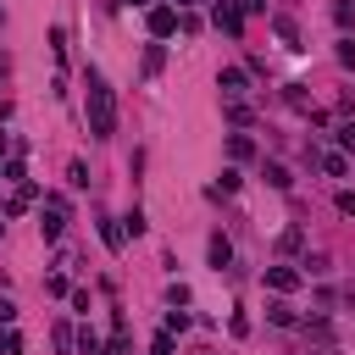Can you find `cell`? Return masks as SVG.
<instances>
[{
  "label": "cell",
  "instance_id": "6da1fadb",
  "mask_svg": "<svg viewBox=\"0 0 355 355\" xmlns=\"http://www.w3.org/2000/svg\"><path fill=\"white\" fill-rule=\"evenodd\" d=\"M89 133L94 139H111L116 133V94H111V83L89 67Z\"/></svg>",
  "mask_w": 355,
  "mask_h": 355
},
{
  "label": "cell",
  "instance_id": "7a4b0ae2",
  "mask_svg": "<svg viewBox=\"0 0 355 355\" xmlns=\"http://www.w3.org/2000/svg\"><path fill=\"white\" fill-rule=\"evenodd\" d=\"M61 227H67V200H61V194H44V216H39L44 244H55V239H61Z\"/></svg>",
  "mask_w": 355,
  "mask_h": 355
},
{
  "label": "cell",
  "instance_id": "3957f363",
  "mask_svg": "<svg viewBox=\"0 0 355 355\" xmlns=\"http://www.w3.org/2000/svg\"><path fill=\"white\" fill-rule=\"evenodd\" d=\"M150 39H166V33H178V6H150Z\"/></svg>",
  "mask_w": 355,
  "mask_h": 355
},
{
  "label": "cell",
  "instance_id": "277c9868",
  "mask_svg": "<svg viewBox=\"0 0 355 355\" xmlns=\"http://www.w3.org/2000/svg\"><path fill=\"white\" fill-rule=\"evenodd\" d=\"M305 283V272H294V266H266V288L272 294H294Z\"/></svg>",
  "mask_w": 355,
  "mask_h": 355
},
{
  "label": "cell",
  "instance_id": "5b68a950",
  "mask_svg": "<svg viewBox=\"0 0 355 355\" xmlns=\"http://www.w3.org/2000/svg\"><path fill=\"white\" fill-rule=\"evenodd\" d=\"M211 22H216L222 33H233V39L244 33V11H239V6H227V0H216V11H211Z\"/></svg>",
  "mask_w": 355,
  "mask_h": 355
},
{
  "label": "cell",
  "instance_id": "8992f818",
  "mask_svg": "<svg viewBox=\"0 0 355 355\" xmlns=\"http://www.w3.org/2000/svg\"><path fill=\"white\" fill-rule=\"evenodd\" d=\"M244 83H250V78H244L239 67H222V78H216V89H222L227 100H233V94H244Z\"/></svg>",
  "mask_w": 355,
  "mask_h": 355
},
{
  "label": "cell",
  "instance_id": "52a82bcc",
  "mask_svg": "<svg viewBox=\"0 0 355 355\" xmlns=\"http://www.w3.org/2000/svg\"><path fill=\"white\" fill-rule=\"evenodd\" d=\"M272 28H277V39H283L288 50H305V44H300V28H294V17H272Z\"/></svg>",
  "mask_w": 355,
  "mask_h": 355
},
{
  "label": "cell",
  "instance_id": "ba28073f",
  "mask_svg": "<svg viewBox=\"0 0 355 355\" xmlns=\"http://www.w3.org/2000/svg\"><path fill=\"white\" fill-rule=\"evenodd\" d=\"M205 255H211V266H216V272H222V266H227V261H233V244H227V239H222V233H211V250H205Z\"/></svg>",
  "mask_w": 355,
  "mask_h": 355
},
{
  "label": "cell",
  "instance_id": "9c48e42d",
  "mask_svg": "<svg viewBox=\"0 0 355 355\" xmlns=\"http://www.w3.org/2000/svg\"><path fill=\"white\" fill-rule=\"evenodd\" d=\"M266 316H272V327H300V316H294V305H288V300L266 305Z\"/></svg>",
  "mask_w": 355,
  "mask_h": 355
},
{
  "label": "cell",
  "instance_id": "30bf717a",
  "mask_svg": "<svg viewBox=\"0 0 355 355\" xmlns=\"http://www.w3.org/2000/svg\"><path fill=\"white\" fill-rule=\"evenodd\" d=\"M316 166H322L327 178H344V172H349V161H344L338 150H327V155H316Z\"/></svg>",
  "mask_w": 355,
  "mask_h": 355
},
{
  "label": "cell",
  "instance_id": "8fae6325",
  "mask_svg": "<svg viewBox=\"0 0 355 355\" xmlns=\"http://www.w3.org/2000/svg\"><path fill=\"white\" fill-rule=\"evenodd\" d=\"M227 155H233V161H250V155H255L250 133H233V139H227Z\"/></svg>",
  "mask_w": 355,
  "mask_h": 355
},
{
  "label": "cell",
  "instance_id": "7c38bea8",
  "mask_svg": "<svg viewBox=\"0 0 355 355\" xmlns=\"http://www.w3.org/2000/svg\"><path fill=\"white\" fill-rule=\"evenodd\" d=\"M266 183H272V189H288L294 178H288V166H283V161H266Z\"/></svg>",
  "mask_w": 355,
  "mask_h": 355
},
{
  "label": "cell",
  "instance_id": "4fadbf2b",
  "mask_svg": "<svg viewBox=\"0 0 355 355\" xmlns=\"http://www.w3.org/2000/svg\"><path fill=\"white\" fill-rule=\"evenodd\" d=\"M100 239H105L111 250H122V239H128V227H122V222H100Z\"/></svg>",
  "mask_w": 355,
  "mask_h": 355
},
{
  "label": "cell",
  "instance_id": "5bb4252c",
  "mask_svg": "<svg viewBox=\"0 0 355 355\" xmlns=\"http://www.w3.org/2000/svg\"><path fill=\"white\" fill-rule=\"evenodd\" d=\"M161 67H166V50H161V44H150V50H144V72H150V78H155V72H161Z\"/></svg>",
  "mask_w": 355,
  "mask_h": 355
},
{
  "label": "cell",
  "instance_id": "9a60e30c",
  "mask_svg": "<svg viewBox=\"0 0 355 355\" xmlns=\"http://www.w3.org/2000/svg\"><path fill=\"white\" fill-rule=\"evenodd\" d=\"M300 244H305V233H300V227H283V239H277V250H283V255H294Z\"/></svg>",
  "mask_w": 355,
  "mask_h": 355
},
{
  "label": "cell",
  "instance_id": "2e32d148",
  "mask_svg": "<svg viewBox=\"0 0 355 355\" xmlns=\"http://www.w3.org/2000/svg\"><path fill=\"white\" fill-rule=\"evenodd\" d=\"M333 22H338V28H355V0H338V6H333Z\"/></svg>",
  "mask_w": 355,
  "mask_h": 355
},
{
  "label": "cell",
  "instance_id": "e0dca14e",
  "mask_svg": "<svg viewBox=\"0 0 355 355\" xmlns=\"http://www.w3.org/2000/svg\"><path fill=\"white\" fill-rule=\"evenodd\" d=\"M239 183H244V178H239V172H233V166H227V172H222V183H216V189H211V194H233V189H239Z\"/></svg>",
  "mask_w": 355,
  "mask_h": 355
},
{
  "label": "cell",
  "instance_id": "ac0fdd59",
  "mask_svg": "<svg viewBox=\"0 0 355 355\" xmlns=\"http://www.w3.org/2000/svg\"><path fill=\"white\" fill-rule=\"evenodd\" d=\"M183 327H189V311L172 305V311H166V333H183Z\"/></svg>",
  "mask_w": 355,
  "mask_h": 355
},
{
  "label": "cell",
  "instance_id": "d6986e66",
  "mask_svg": "<svg viewBox=\"0 0 355 355\" xmlns=\"http://www.w3.org/2000/svg\"><path fill=\"white\" fill-rule=\"evenodd\" d=\"M78 349H83V355H100V349H105V344H100V338H94V333H89V327H83V333H78Z\"/></svg>",
  "mask_w": 355,
  "mask_h": 355
},
{
  "label": "cell",
  "instance_id": "ffe728a7",
  "mask_svg": "<svg viewBox=\"0 0 355 355\" xmlns=\"http://www.w3.org/2000/svg\"><path fill=\"white\" fill-rule=\"evenodd\" d=\"M122 227H128V233L139 239V233H144V211H128V216H122Z\"/></svg>",
  "mask_w": 355,
  "mask_h": 355
},
{
  "label": "cell",
  "instance_id": "44dd1931",
  "mask_svg": "<svg viewBox=\"0 0 355 355\" xmlns=\"http://www.w3.org/2000/svg\"><path fill=\"white\" fill-rule=\"evenodd\" d=\"M44 294H72V288H67V277H61V272H50V277H44Z\"/></svg>",
  "mask_w": 355,
  "mask_h": 355
},
{
  "label": "cell",
  "instance_id": "7402d4cb",
  "mask_svg": "<svg viewBox=\"0 0 355 355\" xmlns=\"http://www.w3.org/2000/svg\"><path fill=\"white\" fill-rule=\"evenodd\" d=\"M338 144H344V155H355V122H344V128H338Z\"/></svg>",
  "mask_w": 355,
  "mask_h": 355
},
{
  "label": "cell",
  "instance_id": "603a6c76",
  "mask_svg": "<svg viewBox=\"0 0 355 355\" xmlns=\"http://www.w3.org/2000/svg\"><path fill=\"white\" fill-rule=\"evenodd\" d=\"M0 349H6V355H17V349H22V338H17L11 327H6V333H0Z\"/></svg>",
  "mask_w": 355,
  "mask_h": 355
},
{
  "label": "cell",
  "instance_id": "cb8c5ba5",
  "mask_svg": "<svg viewBox=\"0 0 355 355\" xmlns=\"http://www.w3.org/2000/svg\"><path fill=\"white\" fill-rule=\"evenodd\" d=\"M338 61H344V67H355V39H338Z\"/></svg>",
  "mask_w": 355,
  "mask_h": 355
},
{
  "label": "cell",
  "instance_id": "d4e9b609",
  "mask_svg": "<svg viewBox=\"0 0 355 355\" xmlns=\"http://www.w3.org/2000/svg\"><path fill=\"white\" fill-rule=\"evenodd\" d=\"M11 322H17V305H11V300H0V327H11Z\"/></svg>",
  "mask_w": 355,
  "mask_h": 355
},
{
  "label": "cell",
  "instance_id": "484cf974",
  "mask_svg": "<svg viewBox=\"0 0 355 355\" xmlns=\"http://www.w3.org/2000/svg\"><path fill=\"white\" fill-rule=\"evenodd\" d=\"M100 355H128V338H122V333H116V338H111V344H105V349H100Z\"/></svg>",
  "mask_w": 355,
  "mask_h": 355
},
{
  "label": "cell",
  "instance_id": "4316f807",
  "mask_svg": "<svg viewBox=\"0 0 355 355\" xmlns=\"http://www.w3.org/2000/svg\"><path fill=\"white\" fill-rule=\"evenodd\" d=\"M338 211H344V216H355V194H349V189L338 194Z\"/></svg>",
  "mask_w": 355,
  "mask_h": 355
},
{
  "label": "cell",
  "instance_id": "83f0119b",
  "mask_svg": "<svg viewBox=\"0 0 355 355\" xmlns=\"http://www.w3.org/2000/svg\"><path fill=\"white\" fill-rule=\"evenodd\" d=\"M244 11H266V0H244Z\"/></svg>",
  "mask_w": 355,
  "mask_h": 355
},
{
  "label": "cell",
  "instance_id": "f1b7e54d",
  "mask_svg": "<svg viewBox=\"0 0 355 355\" xmlns=\"http://www.w3.org/2000/svg\"><path fill=\"white\" fill-rule=\"evenodd\" d=\"M178 6H183V11H189V6H200V0H178Z\"/></svg>",
  "mask_w": 355,
  "mask_h": 355
},
{
  "label": "cell",
  "instance_id": "f546056e",
  "mask_svg": "<svg viewBox=\"0 0 355 355\" xmlns=\"http://www.w3.org/2000/svg\"><path fill=\"white\" fill-rule=\"evenodd\" d=\"M128 6H150V0H128Z\"/></svg>",
  "mask_w": 355,
  "mask_h": 355
},
{
  "label": "cell",
  "instance_id": "4dcf8cb0",
  "mask_svg": "<svg viewBox=\"0 0 355 355\" xmlns=\"http://www.w3.org/2000/svg\"><path fill=\"white\" fill-rule=\"evenodd\" d=\"M0 22H6V6H0Z\"/></svg>",
  "mask_w": 355,
  "mask_h": 355
},
{
  "label": "cell",
  "instance_id": "1f68e13d",
  "mask_svg": "<svg viewBox=\"0 0 355 355\" xmlns=\"http://www.w3.org/2000/svg\"><path fill=\"white\" fill-rule=\"evenodd\" d=\"M0 72H6V55H0Z\"/></svg>",
  "mask_w": 355,
  "mask_h": 355
}]
</instances>
